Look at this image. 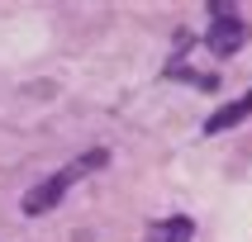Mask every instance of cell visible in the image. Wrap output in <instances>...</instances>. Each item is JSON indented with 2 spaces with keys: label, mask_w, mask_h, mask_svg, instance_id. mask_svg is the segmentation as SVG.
Wrapping results in <instances>:
<instances>
[{
  "label": "cell",
  "mask_w": 252,
  "mask_h": 242,
  "mask_svg": "<svg viewBox=\"0 0 252 242\" xmlns=\"http://www.w3.org/2000/svg\"><path fill=\"white\" fill-rule=\"evenodd\" d=\"M100 166H110V152H105V147H91V152L71 157V161H67L62 171H53L48 181H38L33 190H29L19 209H24L29 218H38V214H53L57 204H62V195H67L71 185H76V181H86V176H95Z\"/></svg>",
  "instance_id": "obj_1"
},
{
  "label": "cell",
  "mask_w": 252,
  "mask_h": 242,
  "mask_svg": "<svg viewBox=\"0 0 252 242\" xmlns=\"http://www.w3.org/2000/svg\"><path fill=\"white\" fill-rule=\"evenodd\" d=\"M243 38H248V28H243L238 10L214 0V5H210V28H205V48H210L214 57H233L243 48Z\"/></svg>",
  "instance_id": "obj_2"
},
{
  "label": "cell",
  "mask_w": 252,
  "mask_h": 242,
  "mask_svg": "<svg viewBox=\"0 0 252 242\" xmlns=\"http://www.w3.org/2000/svg\"><path fill=\"white\" fill-rule=\"evenodd\" d=\"M252 114V90H243L238 100H228V105H219V109L205 119V138H219V133H228V128H238L243 119Z\"/></svg>",
  "instance_id": "obj_3"
},
{
  "label": "cell",
  "mask_w": 252,
  "mask_h": 242,
  "mask_svg": "<svg viewBox=\"0 0 252 242\" xmlns=\"http://www.w3.org/2000/svg\"><path fill=\"white\" fill-rule=\"evenodd\" d=\"M148 242H195V218H186V214L157 218V223L148 228Z\"/></svg>",
  "instance_id": "obj_4"
}]
</instances>
